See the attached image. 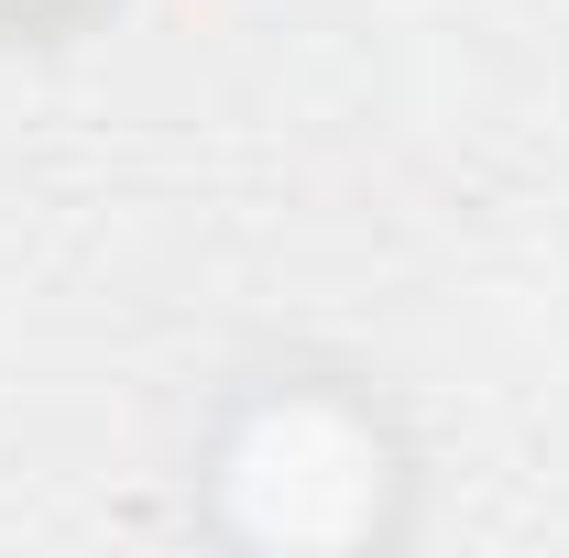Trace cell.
<instances>
[{
    "label": "cell",
    "instance_id": "cell-2",
    "mask_svg": "<svg viewBox=\"0 0 569 558\" xmlns=\"http://www.w3.org/2000/svg\"><path fill=\"white\" fill-rule=\"evenodd\" d=\"M0 11H33V0H0Z\"/></svg>",
    "mask_w": 569,
    "mask_h": 558
},
{
    "label": "cell",
    "instance_id": "cell-1",
    "mask_svg": "<svg viewBox=\"0 0 569 558\" xmlns=\"http://www.w3.org/2000/svg\"><path fill=\"white\" fill-rule=\"evenodd\" d=\"M219 482L241 492V515L263 537H351V526H372L383 471H372V427L351 406L274 395V406H252V427L230 438Z\"/></svg>",
    "mask_w": 569,
    "mask_h": 558
}]
</instances>
